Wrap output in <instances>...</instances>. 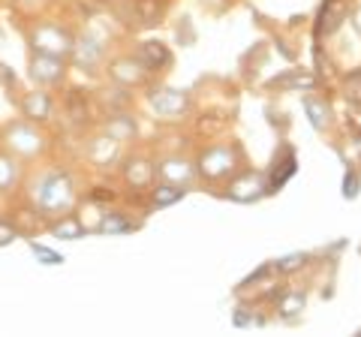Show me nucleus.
Here are the masks:
<instances>
[{"label":"nucleus","instance_id":"obj_1","mask_svg":"<svg viewBox=\"0 0 361 337\" xmlns=\"http://www.w3.org/2000/svg\"><path fill=\"white\" fill-rule=\"evenodd\" d=\"M25 202L37 211V214L49 223L54 217H63L70 214L78 202V193H75V181L66 168H42L27 181L25 178Z\"/></svg>","mask_w":361,"mask_h":337},{"label":"nucleus","instance_id":"obj_2","mask_svg":"<svg viewBox=\"0 0 361 337\" xmlns=\"http://www.w3.org/2000/svg\"><path fill=\"white\" fill-rule=\"evenodd\" d=\"M45 123H33L27 118H9L0 123V151L13 154L16 160H21L25 166L37 163L45 157V151H49V133L42 130Z\"/></svg>","mask_w":361,"mask_h":337},{"label":"nucleus","instance_id":"obj_3","mask_svg":"<svg viewBox=\"0 0 361 337\" xmlns=\"http://www.w3.org/2000/svg\"><path fill=\"white\" fill-rule=\"evenodd\" d=\"M21 37H25L27 51H39V54H51V58L70 61L78 33L58 18L42 16V18H33V21H21Z\"/></svg>","mask_w":361,"mask_h":337},{"label":"nucleus","instance_id":"obj_4","mask_svg":"<svg viewBox=\"0 0 361 337\" xmlns=\"http://www.w3.org/2000/svg\"><path fill=\"white\" fill-rule=\"evenodd\" d=\"M70 73V61L63 58H51V54H39V51H27V78L33 87H45V91H58L66 82Z\"/></svg>","mask_w":361,"mask_h":337},{"label":"nucleus","instance_id":"obj_5","mask_svg":"<svg viewBox=\"0 0 361 337\" xmlns=\"http://www.w3.org/2000/svg\"><path fill=\"white\" fill-rule=\"evenodd\" d=\"M106 37H99L97 30H85L75 37V49L70 54V66L82 73H97L99 66H106Z\"/></svg>","mask_w":361,"mask_h":337},{"label":"nucleus","instance_id":"obj_6","mask_svg":"<svg viewBox=\"0 0 361 337\" xmlns=\"http://www.w3.org/2000/svg\"><path fill=\"white\" fill-rule=\"evenodd\" d=\"M106 73L109 78L115 82L118 87H123V91H130V87H142L145 82H148V66H145L135 54H130V58H115L106 63Z\"/></svg>","mask_w":361,"mask_h":337},{"label":"nucleus","instance_id":"obj_7","mask_svg":"<svg viewBox=\"0 0 361 337\" xmlns=\"http://www.w3.org/2000/svg\"><path fill=\"white\" fill-rule=\"evenodd\" d=\"M148 106L157 118H180L190 109V94L178 87H151Z\"/></svg>","mask_w":361,"mask_h":337},{"label":"nucleus","instance_id":"obj_8","mask_svg":"<svg viewBox=\"0 0 361 337\" xmlns=\"http://www.w3.org/2000/svg\"><path fill=\"white\" fill-rule=\"evenodd\" d=\"M25 163L16 160L13 154L0 151V202H16L21 196V187H25Z\"/></svg>","mask_w":361,"mask_h":337},{"label":"nucleus","instance_id":"obj_9","mask_svg":"<svg viewBox=\"0 0 361 337\" xmlns=\"http://www.w3.org/2000/svg\"><path fill=\"white\" fill-rule=\"evenodd\" d=\"M18 115L33 123H49L54 115V97L45 87H30L18 97Z\"/></svg>","mask_w":361,"mask_h":337},{"label":"nucleus","instance_id":"obj_10","mask_svg":"<svg viewBox=\"0 0 361 337\" xmlns=\"http://www.w3.org/2000/svg\"><path fill=\"white\" fill-rule=\"evenodd\" d=\"M85 157L94 166H111V163H118V157H121V142L115 136H109V133L103 130L99 136L94 139H87V148H85Z\"/></svg>","mask_w":361,"mask_h":337},{"label":"nucleus","instance_id":"obj_11","mask_svg":"<svg viewBox=\"0 0 361 337\" xmlns=\"http://www.w3.org/2000/svg\"><path fill=\"white\" fill-rule=\"evenodd\" d=\"M235 163H238V154H235L232 148H211V151L202 154L199 172L205 178H223V175L232 172Z\"/></svg>","mask_w":361,"mask_h":337},{"label":"nucleus","instance_id":"obj_12","mask_svg":"<svg viewBox=\"0 0 361 337\" xmlns=\"http://www.w3.org/2000/svg\"><path fill=\"white\" fill-rule=\"evenodd\" d=\"M154 175L160 178V181H166V184H180V187H187L190 181H193L196 168L190 166L187 160H180V157H169V160H163V163L154 166Z\"/></svg>","mask_w":361,"mask_h":337},{"label":"nucleus","instance_id":"obj_13","mask_svg":"<svg viewBox=\"0 0 361 337\" xmlns=\"http://www.w3.org/2000/svg\"><path fill=\"white\" fill-rule=\"evenodd\" d=\"M45 232H49L51 238H61V241H78V238H85L87 235V226L82 223V217H75L70 211V214L54 217V220L45 223Z\"/></svg>","mask_w":361,"mask_h":337},{"label":"nucleus","instance_id":"obj_14","mask_svg":"<svg viewBox=\"0 0 361 337\" xmlns=\"http://www.w3.org/2000/svg\"><path fill=\"white\" fill-rule=\"evenodd\" d=\"M154 163L145 160V157H130L127 163H123V181H127L133 190H145L154 184Z\"/></svg>","mask_w":361,"mask_h":337},{"label":"nucleus","instance_id":"obj_15","mask_svg":"<svg viewBox=\"0 0 361 337\" xmlns=\"http://www.w3.org/2000/svg\"><path fill=\"white\" fill-rule=\"evenodd\" d=\"M262 193H271V190L265 184V178L256 175V172H247L244 178H238V181L229 187V196L238 199V202H253V199H259Z\"/></svg>","mask_w":361,"mask_h":337},{"label":"nucleus","instance_id":"obj_16","mask_svg":"<svg viewBox=\"0 0 361 337\" xmlns=\"http://www.w3.org/2000/svg\"><path fill=\"white\" fill-rule=\"evenodd\" d=\"M135 58H139L145 66H148V70H163V66L172 63V51L166 49V42L148 39V42H142V46H139Z\"/></svg>","mask_w":361,"mask_h":337},{"label":"nucleus","instance_id":"obj_17","mask_svg":"<svg viewBox=\"0 0 361 337\" xmlns=\"http://www.w3.org/2000/svg\"><path fill=\"white\" fill-rule=\"evenodd\" d=\"M6 9L13 13L18 21H33L49 16V9L54 6V0H4Z\"/></svg>","mask_w":361,"mask_h":337},{"label":"nucleus","instance_id":"obj_18","mask_svg":"<svg viewBox=\"0 0 361 337\" xmlns=\"http://www.w3.org/2000/svg\"><path fill=\"white\" fill-rule=\"evenodd\" d=\"M133 16L142 27H157L166 16V0H133Z\"/></svg>","mask_w":361,"mask_h":337},{"label":"nucleus","instance_id":"obj_19","mask_svg":"<svg viewBox=\"0 0 361 337\" xmlns=\"http://www.w3.org/2000/svg\"><path fill=\"white\" fill-rule=\"evenodd\" d=\"M346 21V4L343 0H325L319 13V33H334Z\"/></svg>","mask_w":361,"mask_h":337},{"label":"nucleus","instance_id":"obj_20","mask_svg":"<svg viewBox=\"0 0 361 337\" xmlns=\"http://www.w3.org/2000/svg\"><path fill=\"white\" fill-rule=\"evenodd\" d=\"M271 87H286V91H313V87H316V78H313L310 73L295 70V73H286V75L274 78V82H271Z\"/></svg>","mask_w":361,"mask_h":337},{"label":"nucleus","instance_id":"obj_21","mask_svg":"<svg viewBox=\"0 0 361 337\" xmlns=\"http://www.w3.org/2000/svg\"><path fill=\"white\" fill-rule=\"evenodd\" d=\"M304 111H307L313 130H325L331 123V109L325 106L322 99H316V97H304Z\"/></svg>","mask_w":361,"mask_h":337},{"label":"nucleus","instance_id":"obj_22","mask_svg":"<svg viewBox=\"0 0 361 337\" xmlns=\"http://www.w3.org/2000/svg\"><path fill=\"white\" fill-rule=\"evenodd\" d=\"M184 193H187V187H180V184H166V181H160V184L154 187L151 199H154V205H157V208H166V205H175V202H180V199H184Z\"/></svg>","mask_w":361,"mask_h":337},{"label":"nucleus","instance_id":"obj_23","mask_svg":"<svg viewBox=\"0 0 361 337\" xmlns=\"http://www.w3.org/2000/svg\"><path fill=\"white\" fill-rule=\"evenodd\" d=\"M106 133H109V136H115V139L123 145L127 139L135 136V121H133L130 115H111V118L106 121Z\"/></svg>","mask_w":361,"mask_h":337},{"label":"nucleus","instance_id":"obj_24","mask_svg":"<svg viewBox=\"0 0 361 337\" xmlns=\"http://www.w3.org/2000/svg\"><path fill=\"white\" fill-rule=\"evenodd\" d=\"M304 305H307V298H304L301 292H289V295L280 298V313H283L286 319H292V317H298V313L304 310Z\"/></svg>","mask_w":361,"mask_h":337},{"label":"nucleus","instance_id":"obj_25","mask_svg":"<svg viewBox=\"0 0 361 337\" xmlns=\"http://www.w3.org/2000/svg\"><path fill=\"white\" fill-rule=\"evenodd\" d=\"M130 229V223L123 220L121 214H103V223L97 226V232H103V235H115V232H127Z\"/></svg>","mask_w":361,"mask_h":337},{"label":"nucleus","instance_id":"obj_26","mask_svg":"<svg viewBox=\"0 0 361 337\" xmlns=\"http://www.w3.org/2000/svg\"><path fill=\"white\" fill-rule=\"evenodd\" d=\"M346 99L349 103L361 106V70H355L353 75L346 78Z\"/></svg>","mask_w":361,"mask_h":337},{"label":"nucleus","instance_id":"obj_27","mask_svg":"<svg viewBox=\"0 0 361 337\" xmlns=\"http://www.w3.org/2000/svg\"><path fill=\"white\" fill-rule=\"evenodd\" d=\"M70 118H73L75 123L87 121V103H85V99H78V97H70Z\"/></svg>","mask_w":361,"mask_h":337},{"label":"nucleus","instance_id":"obj_28","mask_svg":"<svg viewBox=\"0 0 361 337\" xmlns=\"http://www.w3.org/2000/svg\"><path fill=\"white\" fill-rule=\"evenodd\" d=\"M16 238H18L16 226H13V223H9L4 214H0V247H4V244H13Z\"/></svg>","mask_w":361,"mask_h":337},{"label":"nucleus","instance_id":"obj_29","mask_svg":"<svg viewBox=\"0 0 361 337\" xmlns=\"http://www.w3.org/2000/svg\"><path fill=\"white\" fill-rule=\"evenodd\" d=\"M298 265H304V253L286 256V259H280V262H277V268H280V271H292V268H298Z\"/></svg>","mask_w":361,"mask_h":337},{"label":"nucleus","instance_id":"obj_30","mask_svg":"<svg viewBox=\"0 0 361 337\" xmlns=\"http://www.w3.org/2000/svg\"><path fill=\"white\" fill-rule=\"evenodd\" d=\"M346 196H355L358 193V178L355 175H346V190H343Z\"/></svg>","mask_w":361,"mask_h":337},{"label":"nucleus","instance_id":"obj_31","mask_svg":"<svg viewBox=\"0 0 361 337\" xmlns=\"http://www.w3.org/2000/svg\"><path fill=\"white\" fill-rule=\"evenodd\" d=\"M353 25L361 30V4H358V9H355V16H353Z\"/></svg>","mask_w":361,"mask_h":337},{"label":"nucleus","instance_id":"obj_32","mask_svg":"<svg viewBox=\"0 0 361 337\" xmlns=\"http://www.w3.org/2000/svg\"><path fill=\"white\" fill-rule=\"evenodd\" d=\"M4 208H6V202H0V214H4Z\"/></svg>","mask_w":361,"mask_h":337},{"label":"nucleus","instance_id":"obj_33","mask_svg":"<svg viewBox=\"0 0 361 337\" xmlns=\"http://www.w3.org/2000/svg\"><path fill=\"white\" fill-rule=\"evenodd\" d=\"M0 4H4V0H0Z\"/></svg>","mask_w":361,"mask_h":337}]
</instances>
